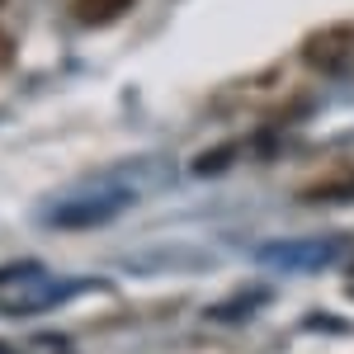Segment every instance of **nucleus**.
<instances>
[{
    "label": "nucleus",
    "mask_w": 354,
    "mask_h": 354,
    "mask_svg": "<svg viewBox=\"0 0 354 354\" xmlns=\"http://www.w3.org/2000/svg\"><path fill=\"white\" fill-rule=\"evenodd\" d=\"M10 57H15V43H10V38L0 33V66H10Z\"/></svg>",
    "instance_id": "39448f33"
},
{
    "label": "nucleus",
    "mask_w": 354,
    "mask_h": 354,
    "mask_svg": "<svg viewBox=\"0 0 354 354\" xmlns=\"http://www.w3.org/2000/svg\"><path fill=\"white\" fill-rule=\"evenodd\" d=\"M137 0H76V24H90V28H100V24H113L118 15H128Z\"/></svg>",
    "instance_id": "f03ea898"
},
{
    "label": "nucleus",
    "mask_w": 354,
    "mask_h": 354,
    "mask_svg": "<svg viewBox=\"0 0 354 354\" xmlns=\"http://www.w3.org/2000/svg\"><path fill=\"white\" fill-rule=\"evenodd\" d=\"M302 62L312 71H322V76H345V71H354V24L317 28L302 43Z\"/></svg>",
    "instance_id": "f257e3e1"
},
{
    "label": "nucleus",
    "mask_w": 354,
    "mask_h": 354,
    "mask_svg": "<svg viewBox=\"0 0 354 354\" xmlns=\"http://www.w3.org/2000/svg\"><path fill=\"white\" fill-rule=\"evenodd\" d=\"M302 198H354V170H345V180H330V185L302 189Z\"/></svg>",
    "instance_id": "7ed1b4c3"
},
{
    "label": "nucleus",
    "mask_w": 354,
    "mask_h": 354,
    "mask_svg": "<svg viewBox=\"0 0 354 354\" xmlns=\"http://www.w3.org/2000/svg\"><path fill=\"white\" fill-rule=\"evenodd\" d=\"M232 161H236V151H232V147H218V151H203V156L194 161V175H218V170H227Z\"/></svg>",
    "instance_id": "20e7f679"
}]
</instances>
